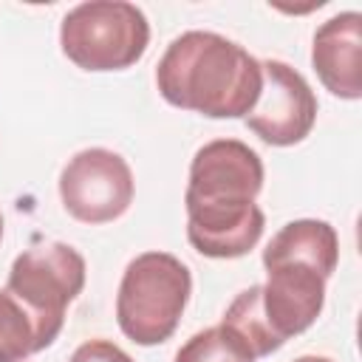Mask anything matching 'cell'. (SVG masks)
<instances>
[{"label":"cell","instance_id":"obj_1","mask_svg":"<svg viewBox=\"0 0 362 362\" xmlns=\"http://www.w3.org/2000/svg\"><path fill=\"white\" fill-rule=\"evenodd\" d=\"M263 161L240 139H215L198 147L184 192L187 240L215 260L249 255L266 226L255 198L263 189Z\"/></svg>","mask_w":362,"mask_h":362},{"label":"cell","instance_id":"obj_2","mask_svg":"<svg viewBox=\"0 0 362 362\" xmlns=\"http://www.w3.org/2000/svg\"><path fill=\"white\" fill-rule=\"evenodd\" d=\"M164 102L209 119H246L260 99L263 71L243 45L218 31L178 34L156 65Z\"/></svg>","mask_w":362,"mask_h":362},{"label":"cell","instance_id":"obj_3","mask_svg":"<svg viewBox=\"0 0 362 362\" xmlns=\"http://www.w3.org/2000/svg\"><path fill=\"white\" fill-rule=\"evenodd\" d=\"M266 274V283L243 288L221 317L257 359L280 351L291 337L317 322L328 283L308 263H277Z\"/></svg>","mask_w":362,"mask_h":362},{"label":"cell","instance_id":"obj_4","mask_svg":"<svg viewBox=\"0 0 362 362\" xmlns=\"http://www.w3.org/2000/svg\"><path fill=\"white\" fill-rule=\"evenodd\" d=\"M192 294V274L184 260L170 252L136 255L116 291V322L136 345L167 342Z\"/></svg>","mask_w":362,"mask_h":362},{"label":"cell","instance_id":"obj_5","mask_svg":"<svg viewBox=\"0 0 362 362\" xmlns=\"http://www.w3.org/2000/svg\"><path fill=\"white\" fill-rule=\"evenodd\" d=\"M150 45L144 11L127 0H90L74 6L59 23V48L82 71H124Z\"/></svg>","mask_w":362,"mask_h":362},{"label":"cell","instance_id":"obj_6","mask_svg":"<svg viewBox=\"0 0 362 362\" xmlns=\"http://www.w3.org/2000/svg\"><path fill=\"white\" fill-rule=\"evenodd\" d=\"M133 192L130 164L107 147L74 153L59 173V201L79 223L96 226L122 218L133 204Z\"/></svg>","mask_w":362,"mask_h":362},{"label":"cell","instance_id":"obj_7","mask_svg":"<svg viewBox=\"0 0 362 362\" xmlns=\"http://www.w3.org/2000/svg\"><path fill=\"white\" fill-rule=\"evenodd\" d=\"M85 257L71 243H37L14 257L6 288L34 314L62 328L65 308L85 288Z\"/></svg>","mask_w":362,"mask_h":362},{"label":"cell","instance_id":"obj_8","mask_svg":"<svg viewBox=\"0 0 362 362\" xmlns=\"http://www.w3.org/2000/svg\"><path fill=\"white\" fill-rule=\"evenodd\" d=\"M260 99L246 116V127L272 147L300 144L317 122V96L305 76L288 62L263 59Z\"/></svg>","mask_w":362,"mask_h":362},{"label":"cell","instance_id":"obj_9","mask_svg":"<svg viewBox=\"0 0 362 362\" xmlns=\"http://www.w3.org/2000/svg\"><path fill=\"white\" fill-rule=\"evenodd\" d=\"M311 65L339 99H362V14L339 11L328 17L311 42Z\"/></svg>","mask_w":362,"mask_h":362},{"label":"cell","instance_id":"obj_10","mask_svg":"<svg viewBox=\"0 0 362 362\" xmlns=\"http://www.w3.org/2000/svg\"><path fill=\"white\" fill-rule=\"evenodd\" d=\"M277 263H308L328 280L339 263L337 229L317 218L288 221L263 249V266L269 269Z\"/></svg>","mask_w":362,"mask_h":362},{"label":"cell","instance_id":"obj_11","mask_svg":"<svg viewBox=\"0 0 362 362\" xmlns=\"http://www.w3.org/2000/svg\"><path fill=\"white\" fill-rule=\"evenodd\" d=\"M59 331V325L34 314L8 288H0V362H25L31 354L45 351Z\"/></svg>","mask_w":362,"mask_h":362},{"label":"cell","instance_id":"obj_12","mask_svg":"<svg viewBox=\"0 0 362 362\" xmlns=\"http://www.w3.org/2000/svg\"><path fill=\"white\" fill-rule=\"evenodd\" d=\"M175 362H257L252 348L223 322L192 334L175 354Z\"/></svg>","mask_w":362,"mask_h":362},{"label":"cell","instance_id":"obj_13","mask_svg":"<svg viewBox=\"0 0 362 362\" xmlns=\"http://www.w3.org/2000/svg\"><path fill=\"white\" fill-rule=\"evenodd\" d=\"M68 362H133V356H130L127 351H122L116 342L99 337V339L82 342V345L71 354Z\"/></svg>","mask_w":362,"mask_h":362},{"label":"cell","instance_id":"obj_14","mask_svg":"<svg viewBox=\"0 0 362 362\" xmlns=\"http://www.w3.org/2000/svg\"><path fill=\"white\" fill-rule=\"evenodd\" d=\"M294 362H334V359H328V356H311L308 354V356H297Z\"/></svg>","mask_w":362,"mask_h":362},{"label":"cell","instance_id":"obj_15","mask_svg":"<svg viewBox=\"0 0 362 362\" xmlns=\"http://www.w3.org/2000/svg\"><path fill=\"white\" fill-rule=\"evenodd\" d=\"M0 240H3V212H0Z\"/></svg>","mask_w":362,"mask_h":362}]
</instances>
